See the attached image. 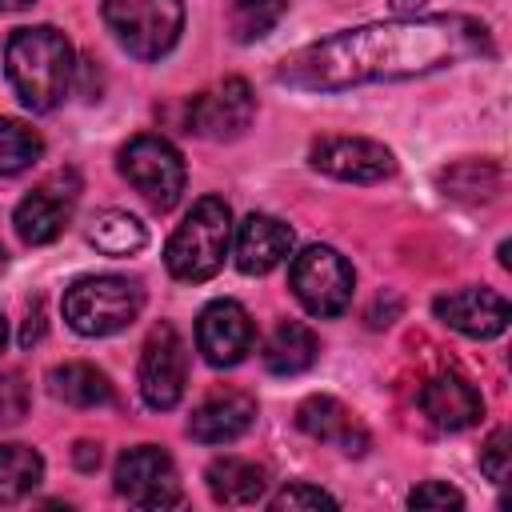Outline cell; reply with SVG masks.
<instances>
[{
	"instance_id": "obj_1",
	"label": "cell",
	"mask_w": 512,
	"mask_h": 512,
	"mask_svg": "<svg viewBox=\"0 0 512 512\" xmlns=\"http://www.w3.org/2000/svg\"><path fill=\"white\" fill-rule=\"evenodd\" d=\"M492 36L480 20L444 12V16H396L364 28L336 32L320 44H308L284 60L280 80L296 88H352L372 80H408L436 68H452L472 56H488Z\"/></svg>"
},
{
	"instance_id": "obj_2",
	"label": "cell",
	"mask_w": 512,
	"mask_h": 512,
	"mask_svg": "<svg viewBox=\"0 0 512 512\" xmlns=\"http://www.w3.org/2000/svg\"><path fill=\"white\" fill-rule=\"evenodd\" d=\"M4 72L28 112H52L72 92V44L60 28H16L4 48Z\"/></svg>"
},
{
	"instance_id": "obj_3",
	"label": "cell",
	"mask_w": 512,
	"mask_h": 512,
	"mask_svg": "<svg viewBox=\"0 0 512 512\" xmlns=\"http://www.w3.org/2000/svg\"><path fill=\"white\" fill-rule=\"evenodd\" d=\"M228 244H232V212L220 196H204V200L192 204V212L168 236L164 264L176 280L200 284V280H212L224 268Z\"/></svg>"
},
{
	"instance_id": "obj_4",
	"label": "cell",
	"mask_w": 512,
	"mask_h": 512,
	"mask_svg": "<svg viewBox=\"0 0 512 512\" xmlns=\"http://www.w3.org/2000/svg\"><path fill=\"white\" fill-rule=\"evenodd\" d=\"M144 308V288L128 276H84L64 292V320L80 336H112Z\"/></svg>"
},
{
	"instance_id": "obj_5",
	"label": "cell",
	"mask_w": 512,
	"mask_h": 512,
	"mask_svg": "<svg viewBox=\"0 0 512 512\" xmlns=\"http://www.w3.org/2000/svg\"><path fill=\"white\" fill-rule=\"evenodd\" d=\"M104 24L116 44L136 60H160L172 52L184 28L180 0H104Z\"/></svg>"
},
{
	"instance_id": "obj_6",
	"label": "cell",
	"mask_w": 512,
	"mask_h": 512,
	"mask_svg": "<svg viewBox=\"0 0 512 512\" xmlns=\"http://www.w3.org/2000/svg\"><path fill=\"white\" fill-rule=\"evenodd\" d=\"M120 176L156 208L168 212L184 196V160L164 136H132L120 148Z\"/></svg>"
},
{
	"instance_id": "obj_7",
	"label": "cell",
	"mask_w": 512,
	"mask_h": 512,
	"mask_svg": "<svg viewBox=\"0 0 512 512\" xmlns=\"http://www.w3.org/2000/svg\"><path fill=\"white\" fill-rule=\"evenodd\" d=\"M292 292L296 300L312 312V316H340L352 304V264L328 248V244H312L292 260Z\"/></svg>"
},
{
	"instance_id": "obj_8",
	"label": "cell",
	"mask_w": 512,
	"mask_h": 512,
	"mask_svg": "<svg viewBox=\"0 0 512 512\" xmlns=\"http://www.w3.org/2000/svg\"><path fill=\"white\" fill-rule=\"evenodd\" d=\"M112 484L116 492L136 504V508H176L184 500V488H180V476H176V464L164 448L156 444H136L128 448L120 460H116V472H112Z\"/></svg>"
},
{
	"instance_id": "obj_9",
	"label": "cell",
	"mask_w": 512,
	"mask_h": 512,
	"mask_svg": "<svg viewBox=\"0 0 512 512\" xmlns=\"http://www.w3.org/2000/svg\"><path fill=\"white\" fill-rule=\"evenodd\" d=\"M188 384V348L172 324H156L140 348V396L148 408L168 412Z\"/></svg>"
},
{
	"instance_id": "obj_10",
	"label": "cell",
	"mask_w": 512,
	"mask_h": 512,
	"mask_svg": "<svg viewBox=\"0 0 512 512\" xmlns=\"http://www.w3.org/2000/svg\"><path fill=\"white\" fill-rule=\"evenodd\" d=\"M252 116H256V96H252L248 80L228 76L216 88L192 96V104H188V132L208 136V140H236L252 124Z\"/></svg>"
},
{
	"instance_id": "obj_11",
	"label": "cell",
	"mask_w": 512,
	"mask_h": 512,
	"mask_svg": "<svg viewBox=\"0 0 512 512\" xmlns=\"http://www.w3.org/2000/svg\"><path fill=\"white\" fill-rule=\"evenodd\" d=\"M308 160H312L316 172L348 180V184H376V180L396 172L392 152L380 140H368V136H324V140L312 144Z\"/></svg>"
},
{
	"instance_id": "obj_12",
	"label": "cell",
	"mask_w": 512,
	"mask_h": 512,
	"mask_svg": "<svg viewBox=\"0 0 512 512\" xmlns=\"http://www.w3.org/2000/svg\"><path fill=\"white\" fill-rule=\"evenodd\" d=\"M252 336V316L236 300H212L196 320V348L212 368H236L252 352Z\"/></svg>"
},
{
	"instance_id": "obj_13",
	"label": "cell",
	"mask_w": 512,
	"mask_h": 512,
	"mask_svg": "<svg viewBox=\"0 0 512 512\" xmlns=\"http://www.w3.org/2000/svg\"><path fill=\"white\" fill-rule=\"evenodd\" d=\"M432 312L460 336H472V340H492L508 328V300L492 288H460V292H448V296H436Z\"/></svg>"
},
{
	"instance_id": "obj_14",
	"label": "cell",
	"mask_w": 512,
	"mask_h": 512,
	"mask_svg": "<svg viewBox=\"0 0 512 512\" xmlns=\"http://www.w3.org/2000/svg\"><path fill=\"white\" fill-rule=\"evenodd\" d=\"M420 412L440 428V432H464L472 424H480L484 416V400L480 392L456 376V372H440L420 388Z\"/></svg>"
},
{
	"instance_id": "obj_15",
	"label": "cell",
	"mask_w": 512,
	"mask_h": 512,
	"mask_svg": "<svg viewBox=\"0 0 512 512\" xmlns=\"http://www.w3.org/2000/svg\"><path fill=\"white\" fill-rule=\"evenodd\" d=\"M72 204H76V192L60 188L56 180L32 188V192L16 204V212H12L16 236H20L24 244H52V240L68 228V220H72Z\"/></svg>"
},
{
	"instance_id": "obj_16",
	"label": "cell",
	"mask_w": 512,
	"mask_h": 512,
	"mask_svg": "<svg viewBox=\"0 0 512 512\" xmlns=\"http://www.w3.org/2000/svg\"><path fill=\"white\" fill-rule=\"evenodd\" d=\"M288 252H292V228L268 212H252L236 228V268L244 276L272 272L276 264L288 260Z\"/></svg>"
},
{
	"instance_id": "obj_17",
	"label": "cell",
	"mask_w": 512,
	"mask_h": 512,
	"mask_svg": "<svg viewBox=\"0 0 512 512\" xmlns=\"http://www.w3.org/2000/svg\"><path fill=\"white\" fill-rule=\"evenodd\" d=\"M296 424H300V432H308L312 440L336 444V448L348 452V456H360V452L368 448L364 424H360L336 396H308V400L296 408Z\"/></svg>"
},
{
	"instance_id": "obj_18",
	"label": "cell",
	"mask_w": 512,
	"mask_h": 512,
	"mask_svg": "<svg viewBox=\"0 0 512 512\" xmlns=\"http://www.w3.org/2000/svg\"><path fill=\"white\" fill-rule=\"evenodd\" d=\"M256 420V400L244 392H216L208 396L192 420H188V436L200 444H232L240 440Z\"/></svg>"
},
{
	"instance_id": "obj_19",
	"label": "cell",
	"mask_w": 512,
	"mask_h": 512,
	"mask_svg": "<svg viewBox=\"0 0 512 512\" xmlns=\"http://www.w3.org/2000/svg\"><path fill=\"white\" fill-rule=\"evenodd\" d=\"M204 484H208V492H212L216 504L240 508V504L264 500V492H268V468L256 464V460H244V456H220V460L208 464Z\"/></svg>"
},
{
	"instance_id": "obj_20",
	"label": "cell",
	"mask_w": 512,
	"mask_h": 512,
	"mask_svg": "<svg viewBox=\"0 0 512 512\" xmlns=\"http://www.w3.org/2000/svg\"><path fill=\"white\" fill-rule=\"evenodd\" d=\"M316 356H320V340L300 320H280L264 340V368L272 376H300L316 364Z\"/></svg>"
},
{
	"instance_id": "obj_21",
	"label": "cell",
	"mask_w": 512,
	"mask_h": 512,
	"mask_svg": "<svg viewBox=\"0 0 512 512\" xmlns=\"http://www.w3.org/2000/svg\"><path fill=\"white\" fill-rule=\"evenodd\" d=\"M48 384H52V396H60V400L72 404V408H100V404L112 400L108 376H104L96 364H84V360L56 364V368L48 372Z\"/></svg>"
},
{
	"instance_id": "obj_22",
	"label": "cell",
	"mask_w": 512,
	"mask_h": 512,
	"mask_svg": "<svg viewBox=\"0 0 512 512\" xmlns=\"http://www.w3.org/2000/svg\"><path fill=\"white\" fill-rule=\"evenodd\" d=\"M88 240H92L96 252H104V256H132V252H140V248L148 244V232H144V224H140L132 212L108 208V212L92 216Z\"/></svg>"
},
{
	"instance_id": "obj_23",
	"label": "cell",
	"mask_w": 512,
	"mask_h": 512,
	"mask_svg": "<svg viewBox=\"0 0 512 512\" xmlns=\"http://www.w3.org/2000/svg\"><path fill=\"white\" fill-rule=\"evenodd\" d=\"M44 480V460L28 444H0V504L24 500Z\"/></svg>"
},
{
	"instance_id": "obj_24",
	"label": "cell",
	"mask_w": 512,
	"mask_h": 512,
	"mask_svg": "<svg viewBox=\"0 0 512 512\" xmlns=\"http://www.w3.org/2000/svg\"><path fill=\"white\" fill-rule=\"evenodd\" d=\"M288 12V0H232L228 8V32L236 44L264 40Z\"/></svg>"
},
{
	"instance_id": "obj_25",
	"label": "cell",
	"mask_w": 512,
	"mask_h": 512,
	"mask_svg": "<svg viewBox=\"0 0 512 512\" xmlns=\"http://www.w3.org/2000/svg\"><path fill=\"white\" fill-rule=\"evenodd\" d=\"M44 152V140L36 128H28L24 120L0 116V176H16L24 168H32Z\"/></svg>"
},
{
	"instance_id": "obj_26",
	"label": "cell",
	"mask_w": 512,
	"mask_h": 512,
	"mask_svg": "<svg viewBox=\"0 0 512 512\" xmlns=\"http://www.w3.org/2000/svg\"><path fill=\"white\" fill-rule=\"evenodd\" d=\"M272 512H300V508H336V496H328L316 484H288L284 492H276L268 500Z\"/></svg>"
},
{
	"instance_id": "obj_27",
	"label": "cell",
	"mask_w": 512,
	"mask_h": 512,
	"mask_svg": "<svg viewBox=\"0 0 512 512\" xmlns=\"http://www.w3.org/2000/svg\"><path fill=\"white\" fill-rule=\"evenodd\" d=\"M24 412H28V384L16 372H4L0 376V428L20 424Z\"/></svg>"
},
{
	"instance_id": "obj_28",
	"label": "cell",
	"mask_w": 512,
	"mask_h": 512,
	"mask_svg": "<svg viewBox=\"0 0 512 512\" xmlns=\"http://www.w3.org/2000/svg\"><path fill=\"white\" fill-rule=\"evenodd\" d=\"M464 496L444 480H424L408 492V508H460Z\"/></svg>"
},
{
	"instance_id": "obj_29",
	"label": "cell",
	"mask_w": 512,
	"mask_h": 512,
	"mask_svg": "<svg viewBox=\"0 0 512 512\" xmlns=\"http://www.w3.org/2000/svg\"><path fill=\"white\" fill-rule=\"evenodd\" d=\"M480 472H484L492 484H504V476H508V432H504V428L492 432L488 444L480 448Z\"/></svg>"
},
{
	"instance_id": "obj_30",
	"label": "cell",
	"mask_w": 512,
	"mask_h": 512,
	"mask_svg": "<svg viewBox=\"0 0 512 512\" xmlns=\"http://www.w3.org/2000/svg\"><path fill=\"white\" fill-rule=\"evenodd\" d=\"M72 460H76V468H80V472H96V468H100V444L80 440V444L72 448Z\"/></svg>"
},
{
	"instance_id": "obj_31",
	"label": "cell",
	"mask_w": 512,
	"mask_h": 512,
	"mask_svg": "<svg viewBox=\"0 0 512 512\" xmlns=\"http://www.w3.org/2000/svg\"><path fill=\"white\" fill-rule=\"evenodd\" d=\"M40 336H44V312H40V304H36V308L28 312V324H24V332H20V344L32 348Z\"/></svg>"
},
{
	"instance_id": "obj_32",
	"label": "cell",
	"mask_w": 512,
	"mask_h": 512,
	"mask_svg": "<svg viewBox=\"0 0 512 512\" xmlns=\"http://www.w3.org/2000/svg\"><path fill=\"white\" fill-rule=\"evenodd\" d=\"M420 8H424V0H392V12H396V16H408V12L416 16Z\"/></svg>"
},
{
	"instance_id": "obj_33",
	"label": "cell",
	"mask_w": 512,
	"mask_h": 512,
	"mask_svg": "<svg viewBox=\"0 0 512 512\" xmlns=\"http://www.w3.org/2000/svg\"><path fill=\"white\" fill-rule=\"evenodd\" d=\"M36 0H0V12H24V8H32Z\"/></svg>"
},
{
	"instance_id": "obj_34",
	"label": "cell",
	"mask_w": 512,
	"mask_h": 512,
	"mask_svg": "<svg viewBox=\"0 0 512 512\" xmlns=\"http://www.w3.org/2000/svg\"><path fill=\"white\" fill-rule=\"evenodd\" d=\"M4 340H8V324H4V316H0V352H4Z\"/></svg>"
}]
</instances>
